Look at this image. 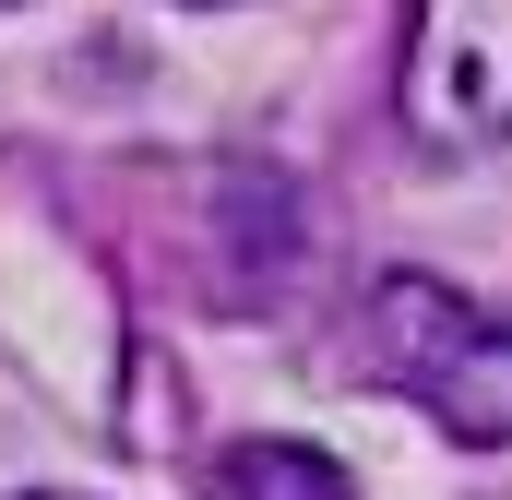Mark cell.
Returning a JSON list of instances; mask_svg holds the SVG:
<instances>
[{"label":"cell","instance_id":"cell-1","mask_svg":"<svg viewBox=\"0 0 512 500\" xmlns=\"http://www.w3.org/2000/svg\"><path fill=\"white\" fill-rule=\"evenodd\" d=\"M370 370L417 393L453 441H512V310L453 298L441 274H382L370 298Z\"/></svg>","mask_w":512,"mask_h":500},{"label":"cell","instance_id":"cell-3","mask_svg":"<svg viewBox=\"0 0 512 500\" xmlns=\"http://www.w3.org/2000/svg\"><path fill=\"white\" fill-rule=\"evenodd\" d=\"M227 500H358L322 441H239L227 453Z\"/></svg>","mask_w":512,"mask_h":500},{"label":"cell","instance_id":"cell-4","mask_svg":"<svg viewBox=\"0 0 512 500\" xmlns=\"http://www.w3.org/2000/svg\"><path fill=\"white\" fill-rule=\"evenodd\" d=\"M36 500H60V489H36Z\"/></svg>","mask_w":512,"mask_h":500},{"label":"cell","instance_id":"cell-2","mask_svg":"<svg viewBox=\"0 0 512 500\" xmlns=\"http://www.w3.org/2000/svg\"><path fill=\"white\" fill-rule=\"evenodd\" d=\"M405 120L441 155H489L512 131V0H417Z\"/></svg>","mask_w":512,"mask_h":500}]
</instances>
